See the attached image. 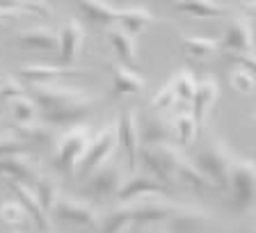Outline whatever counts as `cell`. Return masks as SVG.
Listing matches in <instances>:
<instances>
[{"mask_svg":"<svg viewBox=\"0 0 256 233\" xmlns=\"http://www.w3.org/2000/svg\"><path fill=\"white\" fill-rule=\"evenodd\" d=\"M30 98L39 110V122L50 128L78 126L98 101L82 90L62 85H32Z\"/></svg>","mask_w":256,"mask_h":233,"instance_id":"6da1fadb","label":"cell"},{"mask_svg":"<svg viewBox=\"0 0 256 233\" xmlns=\"http://www.w3.org/2000/svg\"><path fill=\"white\" fill-rule=\"evenodd\" d=\"M92 138H94V130L87 124L71 126L62 135H58V142L53 146V170L62 176L74 174L76 167L85 160Z\"/></svg>","mask_w":256,"mask_h":233,"instance_id":"7a4b0ae2","label":"cell"},{"mask_svg":"<svg viewBox=\"0 0 256 233\" xmlns=\"http://www.w3.org/2000/svg\"><path fill=\"white\" fill-rule=\"evenodd\" d=\"M229 208L238 215H245L256 208V162L236 158L229 178Z\"/></svg>","mask_w":256,"mask_h":233,"instance_id":"3957f363","label":"cell"},{"mask_svg":"<svg viewBox=\"0 0 256 233\" xmlns=\"http://www.w3.org/2000/svg\"><path fill=\"white\" fill-rule=\"evenodd\" d=\"M183 156L186 154L172 142L156 144V146H142L140 148L138 167H142L146 176L170 186L172 180H176V167H178Z\"/></svg>","mask_w":256,"mask_h":233,"instance_id":"277c9868","label":"cell"},{"mask_svg":"<svg viewBox=\"0 0 256 233\" xmlns=\"http://www.w3.org/2000/svg\"><path fill=\"white\" fill-rule=\"evenodd\" d=\"M234 154L229 151V146L222 140L210 142L197 158V167L204 176H206L213 188L220 190H229V178H231V167H234Z\"/></svg>","mask_w":256,"mask_h":233,"instance_id":"5b68a950","label":"cell"},{"mask_svg":"<svg viewBox=\"0 0 256 233\" xmlns=\"http://www.w3.org/2000/svg\"><path fill=\"white\" fill-rule=\"evenodd\" d=\"M119 148V130H117V122L103 126L101 130L92 138V144L87 148V156L80 164V170L85 176H92L96 170H101L103 164L112 162V156L117 154Z\"/></svg>","mask_w":256,"mask_h":233,"instance_id":"8992f818","label":"cell"},{"mask_svg":"<svg viewBox=\"0 0 256 233\" xmlns=\"http://www.w3.org/2000/svg\"><path fill=\"white\" fill-rule=\"evenodd\" d=\"M50 212H53L55 220H60V222L76 224V226H82V228H98V224H101L98 208L92 206L90 202L74 199V196H60Z\"/></svg>","mask_w":256,"mask_h":233,"instance_id":"52a82bcc","label":"cell"},{"mask_svg":"<svg viewBox=\"0 0 256 233\" xmlns=\"http://www.w3.org/2000/svg\"><path fill=\"white\" fill-rule=\"evenodd\" d=\"M122 186H124L122 164L108 162V164H103L101 170H96L92 176H87L82 190H85V194H90L92 199L106 202V199L117 196L119 190H122Z\"/></svg>","mask_w":256,"mask_h":233,"instance_id":"ba28073f","label":"cell"},{"mask_svg":"<svg viewBox=\"0 0 256 233\" xmlns=\"http://www.w3.org/2000/svg\"><path fill=\"white\" fill-rule=\"evenodd\" d=\"M117 130H119V146L126 151L128 170L138 172V158H140V148H142V140H140L138 112H135L133 108L119 112Z\"/></svg>","mask_w":256,"mask_h":233,"instance_id":"9c48e42d","label":"cell"},{"mask_svg":"<svg viewBox=\"0 0 256 233\" xmlns=\"http://www.w3.org/2000/svg\"><path fill=\"white\" fill-rule=\"evenodd\" d=\"M167 192H170V188L165 183H160L146 174H135L128 180H124L117 202L126 206V204H135L142 199H162V196H167Z\"/></svg>","mask_w":256,"mask_h":233,"instance_id":"30bf717a","label":"cell"},{"mask_svg":"<svg viewBox=\"0 0 256 233\" xmlns=\"http://www.w3.org/2000/svg\"><path fill=\"white\" fill-rule=\"evenodd\" d=\"M58 64L62 66H76L80 53H82V44H85V26L78 18H69L58 32Z\"/></svg>","mask_w":256,"mask_h":233,"instance_id":"8fae6325","label":"cell"},{"mask_svg":"<svg viewBox=\"0 0 256 233\" xmlns=\"http://www.w3.org/2000/svg\"><path fill=\"white\" fill-rule=\"evenodd\" d=\"M220 50L222 53H256L254 30H252V23L247 16L238 14L229 23L222 42H220Z\"/></svg>","mask_w":256,"mask_h":233,"instance_id":"7c38bea8","label":"cell"},{"mask_svg":"<svg viewBox=\"0 0 256 233\" xmlns=\"http://www.w3.org/2000/svg\"><path fill=\"white\" fill-rule=\"evenodd\" d=\"M85 71L78 66H62V64H23L18 69V78L26 80L28 85H48L50 80H62V78H74V76H82Z\"/></svg>","mask_w":256,"mask_h":233,"instance_id":"4fadbf2b","label":"cell"},{"mask_svg":"<svg viewBox=\"0 0 256 233\" xmlns=\"http://www.w3.org/2000/svg\"><path fill=\"white\" fill-rule=\"evenodd\" d=\"M220 98V85L213 76H206L197 82V92H194V98H192V116L197 122L199 128H204L210 119V112H213L215 103Z\"/></svg>","mask_w":256,"mask_h":233,"instance_id":"5bb4252c","label":"cell"},{"mask_svg":"<svg viewBox=\"0 0 256 233\" xmlns=\"http://www.w3.org/2000/svg\"><path fill=\"white\" fill-rule=\"evenodd\" d=\"M39 164L34 162L30 154H18L10 156V158L0 160V176H5L7 180H16L23 186H34V180L39 178Z\"/></svg>","mask_w":256,"mask_h":233,"instance_id":"9a60e30c","label":"cell"},{"mask_svg":"<svg viewBox=\"0 0 256 233\" xmlns=\"http://www.w3.org/2000/svg\"><path fill=\"white\" fill-rule=\"evenodd\" d=\"M16 46L21 48V50H34V53H58V48H60L58 32L46 26L28 28V30L18 32Z\"/></svg>","mask_w":256,"mask_h":233,"instance_id":"2e32d148","label":"cell"},{"mask_svg":"<svg viewBox=\"0 0 256 233\" xmlns=\"http://www.w3.org/2000/svg\"><path fill=\"white\" fill-rule=\"evenodd\" d=\"M10 190L14 192L16 202L21 204L23 210L28 212V218H30V222L34 224L37 228L46 231V228L50 226V218H48V212L44 210V206L39 204V199L34 196L32 188H30V186H23V183H16V180H10Z\"/></svg>","mask_w":256,"mask_h":233,"instance_id":"e0dca14e","label":"cell"},{"mask_svg":"<svg viewBox=\"0 0 256 233\" xmlns=\"http://www.w3.org/2000/svg\"><path fill=\"white\" fill-rule=\"evenodd\" d=\"M78 10L92 26H101L108 30V28L117 26L119 10H122V7L112 5V2H106V0H80Z\"/></svg>","mask_w":256,"mask_h":233,"instance_id":"ac0fdd59","label":"cell"},{"mask_svg":"<svg viewBox=\"0 0 256 233\" xmlns=\"http://www.w3.org/2000/svg\"><path fill=\"white\" fill-rule=\"evenodd\" d=\"M156 21H158V18L154 16L151 10H146V7H142V5H133V7H124V10H119L117 26L122 28V30H126L130 37L138 39L140 34H144Z\"/></svg>","mask_w":256,"mask_h":233,"instance_id":"d6986e66","label":"cell"},{"mask_svg":"<svg viewBox=\"0 0 256 233\" xmlns=\"http://www.w3.org/2000/svg\"><path fill=\"white\" fill-rule=\"evenodd\" d=\"M208 220H210V215L204 208L178 206L176 215L167 222V231L170 233H199Z\"/></svg>","mask_w":256,"mask_h":233,"instance_id":"ffe728a7","label":"cell"},{"mask_svg":"<svg viewBox=\"0 0 256 233\" xmlns=\"http://www.w3.org/2000/svg\"><path fill=\"white\" fill-rule=\"evenodd\" d=\"M106 37L110 42L112 50L117 53V58L124 62V66H135L140 64V53H138V39L130 37L126 30H122L119 26H112L106 30Z\"/></svg>","mask_w":256,"mask_h":233,"instance_id":"44dd1931","label":"cell"},{"mask_svg":"<svg viewBox=\"0 0 256 233\" xmlns=\"http://www.w3.org/2000/svg\"><path fill=\"white\" fill-rule=\"evenodd\" d=\"M112 71V90H114V96H126V94H140L146 85V80L138 74V71L128 69L124 64H110Z\"/></svg>","mask_w":256,"mask_h":233,"instance_id":"7402d4cb","label":"cell"},{"mask_svg":"<svg viewBox=\"0 0 256 233\" xmlns=\"http://www.w3.org/2000/svg\"><path fill=\"white\" fill-rule=\"evenodd\" d=\"M14 132L28 144V148H30V146L53 148L55 142H58V135H55V130L50 126H46V124H42V122L28 124V126H16Z\"/></svg>","mask_w":256,"mask_h":233,"instance_id":"603a6c76","label":"cell"},{"mask_svg":"<svg viewBox=\"0 0 256 233\" xmlns=\"http://www.w3.org/2000/svg\"><path fill=\"white\" fill-rule=\"evenodd\" d=\"M172 7L194 18H218V16L229 14V7L213 0H176L172 2Z\"/></svg>","mask_w":256,"mask_h":233,"instance_id":"cb8c5ba5","label":"cell"},{"mask_svg":"<svg viewBox=\"0 0 256 233\" xmlns=\"http://www.w3.org/2000/svg\"><path fill=\"white\" fill-rule=\"evenodd\" d=\"M172 138V122H167L162 114H156L146 119L142 128H140V140L142 146H156V144H170Z\"/></svg>","mask_w":256,"mask_h":233,"instance_id":"d4e9b609","label":"cell"},{"mask_svg":"<svg viewBox=\"0 0 256 233\" xmlns=\"http://www.w3.org/2000/svg\"><path fill=\"white\" fill-rule=\"evenodd\" d=\"M176 180H181L183 186H188L190 190L194 192H208L213 190V183L206 178V176L199 172V167L192 160H188L186 156L181 158L178 167H176Z\"/></svg>","mask_w":256,"mask_h":233,"instance_id":"484cf974","label":"cell"},{"mask_svg":"<svg viewBox=\"0 0 256 233\" xmlns=\"http://www.w3.org/2000/svg\"><path fill=\"white\" fill-rule=\"evenodd\" d=\"M197 130H199V126L194 122L192 112H178V114H174V119H172V135H174L178 148L190 146L194 142V138H197Z\"/></svg>","mask_w":256,"mask_h":233,"instance_id":"4316f807","label":"cell"},{"mask_svg":"<svg viewBox=\"0 0 256 233\" xmlns=\"http://www.w3.org/2000/svg\"><path fill=\"white\" fill-rule=\"evenodd\" d=\"M133 228V218H130V206H117L101 215L98 233H126Z\"/></svg>","mask_w":256,"mask_h":233,"instance_id":"83f0119b","label":"cell"},{"mask_svg":"<svg viewBox=\"0 0 256 233\" xmlns=\"http://www.w3.org/2000/svg\"><path fill=\"white\" fill-rule=\"evenodd\" d=\"M32 192H34V196H37L39 204L44 206V210L50 212L60 199V183L53 176L39 174V178L34 180V186H32Z\"/></svg>","mask_w":256,"mask_h":233,"instance_id":"f1b7e54d","label":"cell"},{"mask_svg":"<svg viewBox=\"0 0 256 233\" xmlns=\"http://www.w3.org/2000/svg\"><path fill=\"white\" fill-rule=\"evenodd\" d=\"M172 90H174L176 98L178 101H186V103H192V98H194V92H197V82L199 80L194 78V74L188 69H181L176 71L174 76H172Z\"/></svg>","mask_w":256,"mask_h":233,"instance_id":"f546056e","label":"cell"},{"mask_svg":"<svg viewBox=\"0 0 256 233\" xmlns=\"http://www.w3.org/2000/svg\"><path fill=\"white\" fill-rule=\"evenodd\" d=\"M10 110H12V116L16 119V126H28V124H34L39 119L37 106L26 94L16 96L14 101H10Z\"/></svg>","mask_w":256,"mask_h":233,"instance_id":"4dcf8cb0","label":"cell"},{"mask_svg":"<svg viewBox=\"0 0 256 233\" xmlns=\"http://www.w3.org/2000/svg\"><path fill=\"white\" fill-rule=\"evenodd\" d=\"M181 39V46L188 55L192 58H204V55H210L215 50H220V42L218 39H208V37H192V34H178Z\"/></svg>","mask_w":256,"mask_h":233,"instance_id":"1f68e13d","label":"cell"},{"mask_svg":"<svg viewBox=\"0 0 256 233\" xmlns=\"http://www.w3.org/2000/svg\"><path fill=\"white\" fill-rule=\"evenodd\" d=\"M18 154H28V144L16 135L14 128H2L0 130V160Z\"/></svg>","mask_w":256,"mask_h":233,"instance_id":"d6a6232c","label":"cell"},{"mask_svg":"<svg viewBox=\"0 0 256 233\" xmlns=\"http://www.w3.org/2000/svg\"><path fill=\"white\" fill-rule=\"evenodd\" d=\"M0 222L7 226H21V224L30 222L28 212L23 210V206L18 202H2L0 204Z\"/></svg>","mask_w":256,"mask_h":233,"instance_id":"836d02e7","label":"cell"},{"mask_svg":"<svg viewBox=\"0 0 256 233\" xmlns=\"http://www.w3.org/2000/svg\"><path fill=\"white\" fill-rule=\"evenodd\" d=\"M229 82L238 94H252L256 90V76L245 69H238V66H234V71L229 76Z\"/></svg>","mask_w":256,"mask_h":233,"instance_id":"e575fe53","label":"cell"},{"mask_svg":"<svg viewBox=\"0 0 256 233\" xmlns=\"http://www.w3.org/2000/svg\"><path fill=\"white\" fill-rule=\"evenodd\" d=\"M176 101H178V98H176L174 90H172V82H167V85H162L154 96H151V108L165 114L170 108H174Z\"/></svg>","mask_w":256,"mask_h":233,"instance_id":"d590c367","label":"cell"},{"mask_svg":"<svg viewBox=\"0 0 256 233\" xmlns=\"http://www.w3.org/2000/svg\"><path fill=\"white\" fill-rule=\"evenodd\" d=\"M222 58L238 69H245L256 76V53H222Z\"/></svg>","mask_w":256,"mask_h":233,"instance_id":"8d00e7d4","label":"cell"},{"mask_svg":"<svg viewBox=\"0 0 256 233\" xmlns=\"http://www.w3.org/2000/svg\"><path fill=\"white\" fill-rule=\"evenodd\" d=\"M18 7H21V12L34 14V16H39V18H50V16H53L50 5L44 2V0H23V2H18Z\"/></svg>","mask_w":256,"mask_h":233,"instance_id":"74e56055","label":"cell"},{"mask_svg":"<svg viewBox=\"0 0 256 233\" xmlns=\"http://www.w3.org/2000/svg\"><path fill=\"white\" fill-rule=\"evenodd\" d=\"M18 14H23V12L21 10H5V7H0V23L12 21V18H16Z\"/></svg>","mask_w":256,"mask_h":233,"instance_id":"f35d334b","label":"cell"},{"mask_svg":"<svg viewBox=\"0 0 256 233\" xmlns=\"http://www.w3.org/2000/svg\"><path fill=\"white\" fill-rule=\"evenodd\" d=\"M149 233H170L167 228H149Z\"/></svg>","mask_w":256,"mask_h":233,"instance_id":"ab89813d","label":"cell"},{"mask_svg":"<svg viewBox=\"0 0 256 233\" xmlns=\"http://www.w3.org/2000/svg\"><path fill=\"white\" fill-rule=\"evenodd\" d=\"M240 233H256V226H252V228H242Z\"/></svg>","mask_w":256,"mask_h":233,"instance_id":"60d3db41","label":"cell"},{"mask_svg":"<svg viewBox=\"0 0 256 233\" xmlns=\"http://www.w3.org/2000/svg\"><path fill=\"white\" fill-rule=\"evenodd\" d=\"M252 124H254V126H256V114H254V119H252Z\"/></svg>","mask_w":256,"mask_h":233,"instance_id":"b9f144b4","label":"cell"},{"mask_svg":"<svg viewBox=\"0 0 256 233\" xmlns=\"http://www.w3.org/2000/svg\"><path fill=\"white\" fill-rule=\"evenodd\" d=\"M2 106H5V103H2V98H0V108H2Z\"/></svg>","mask_w":256,"mask_h":233,"instance_id":"7bdbcfd3","label":"cell"},{"mask_svg":"<svg viewBox=\"0 0 256 233\" xmlns=\"http://www.w3.org/2000/svg\"><path fill=\"white\" fill-rule=\"evenodd\" d=\"M10 233H21V231H10Z\"/></svg>","mask_w":256,"mask_h":233,"instance_id":"ee69618b","label":"cell"}]
</instances>
